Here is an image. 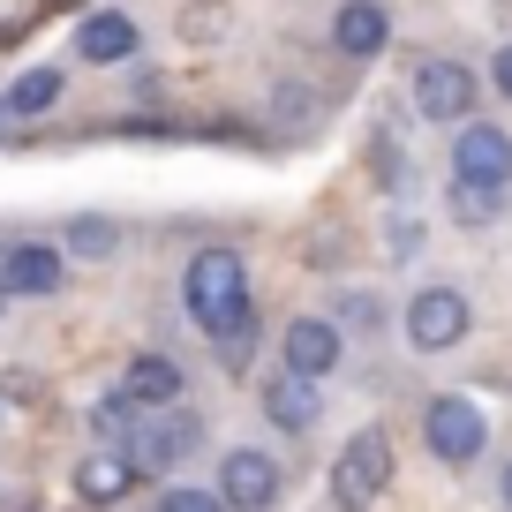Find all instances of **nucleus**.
<instances>
[{
    "mask_svg": "<svg viewBox=\"0 0 512 512\" xmlns=\"http://www.w3.org/2000/svg\"><path fill=\"white\" fill-rule=\"evenodd\" d=\"M0 144H8V106H0Z\"/></svg>",
    "mask_w": 512,
    "mask_h": 512,
    "instance_id": "nucleus-25",
    "label": "nucleus"
},
{
    "mask_svg": "<svg viewBox=\"0 0 512 512\" xmlns=\"http://www.w3.org/2000/svg\"><path fill=\"white\" fill-rule=\"evenodd\" d=\"M68 287V256L53 241H16L0 249V294H61Z\"/></svg>",
    "mask_w": 512,
    "mask_h": 512,
    "instance_id": "nucleus-9",
    "label": "nucleus"
},
{
    "mask_svg": "<svg viewBox=\"0 0 512 512\" xmlns=\"http://www.w3.org/2000/svg\"><path fill=\"white\" fill-rule=\"evenodd\" d=\"M384 482H392V437L384 430L347 437V452H339V467H332V505L339 512H369L384 497Z\"/></svg>",
    "mask_w": 512,
    "mask_h": 512,
    "instance_id": "nucleus-2",
    "label": "nucleus"
},
{
    "mask_svg": "<svg viewBox=\"0 0 512 512\" xmlns=\"http://www.w3.org/2000/svg\"><path fill=\"white\" fill-rule=\"evenodd\" d=\"M422 437H430V452L445 467H467L482 452V407L475 400H460V392H445V400H430V415H422Z\"/></svg>",
    "mask_w": 512,
    "mask_h": 512,
    "instance_id": "nucleus-4",
    "label": "nucleus"
},
{
    "mask_svg": "<svg viewBox=\"0 0 512 512\" xmlns=\"http://www.w3.org/2000/svg\"><path fill=\"white\" fill-rule=\"evenodd\" d=\"M38 8H83V0H38Z\"/></svg>",
    "mask_w": 512,
    "mask_h": 512,
    "instance_id": "nucleus-24",
    "label": "nucleus"
},
{
    "mask_svg": "<svg viewBox=\"0 0 512 512\" xmlns=\"http://www.w3.org/2000/svg\"><path fill=\"white\" fill-rule=\"evenodd\" d=\"M490 83H497V98H512V46H497V61H490Z\"/></svg>",
    "mask_w": 512,
    "mask_h": 512,
    "instance_id": "nucleus-23",
    "label": "nucleus"
},
{
    "mask_svg": "<svg viewBox=\"0 0 512 512\" xmlns=\"http://www.w3.org/2000/svg\"><path fill=\"white\" fill-rule=\"evenodd\" d=\"M505 505H512V467H505Z\"/></svg>",
    "mask_w": 512,
    "mask_h": 512,
    "instance_id": "nucleus-26",
    "label": "nucleus"
},
{
    "mask_svg": "<svg viewBox=\"0 0 512 512\" xmlns=\"http://www.w3.org/2000/svg\"><path fill=\"white\" fill-rule=\"evenodd\" d=\"M0 309H8V294H0Z\"/></svg>",
    "mask_w": 512,
    "mask_h": 512,
    "instance_id": "nucleus-27",
    "label": "nucleus"
},
{
    "mask_svg": "<svg viewBox=\"0 0 512 512\" xmlns=\"http://www.w3.org/2000/svg\"><path fill=\"white\" fill-rule=\"evenodd\" d=\"M121 392L136 407H181V362L174 354H136L128 377H121Z\"/></svg>",
    "mask_w": 512,
    "mask_h": 512,
    "instance_id": "nucleus-13",
    "label": "nucleus"
},
{
    "mask_svg": "<svg viewBox=\"0 0 512 512\" xmlns=\"http://www.w3.org/2000/svg\"><path fill=\"white\" fill-rule=\"evenodd\" d=\"M8 106V121H38V113L61 106V68H31V76H16V91L0 98Z\"/></svg>",
    "mask_w": 512,
    "mask_h": 512,
    "instance_id": "nucleus-17",
    "label": "nucleus"
},
{
    "mask_svg": "<svg viewBox=\"0 0 512 512\" xmlns=\"http://www.w3.org/2000/svg\"><path fill=\"white\" fill-rule=\"evenodd\" d=\"M264 415H272L279 430H317L324 400H317V384H309V377H272V384H264Z\"/></svg>",
    "mask_w": 512,
    "mask_h": 512,
    "instance_id": "nucleus-14",
    "label": "nucleus"
},
{
    "mask_svg": "<svg viewBox=\"0 0 512 512\" xmlns=\"http://www.w3.org/2000/svg\"><path fill=\"white\" fill-rule=\"evenodd\" d=\"M211 347H219L226 369H241V362H249V347H256V309H249V317H234L226 332H211Z\"/></svg>",
    "mask_w": 512,
    "mask_h": 512,
    "instance_id": "nucleus-20",
    "label": "nucleus"
},
{
    "mask_svg": "<svg viewBox=\"0 0 512 512\" xmlns=\"http://www.w3.org/2000/svg\"><path fill=\"white\" fill-rule=\"evenodd\" d=\"M159 512H219V497H211V490H166Z\"/></svg>",
    "mask_w": 512,
    "mask_h": 512,
    "instance_id": "nucleus-22",
    "label": "nucleus"
},
{
    "mask_svg": "<svg viewBox=\"0 0 512 512\" xmlns=\"http://www.w3.org/2000/svg\"><path fill=\"white\" fill-rule=\"evenodd\" d=\"M505 211V189H482V181H452V219L460 226H490Z\"/></svg>",
    "mask_w": 512,
    "mask_h": 512,
    "instance_id": "nucleus-18",
    "label": "nucleus"
},
{
    "mask_svg": "<svg viewBox=\"0 0 512 512\" xmlns=\"http://www.w3.org/2000/svg\"><path fill=\"white\" fill-rule=\"evenodd\" d=\"M181 31H189L196 46H211V38L226 31V8H189V16H181Z\"/></svg>",
    "mask_w": 512,
    "mask_h": 512,
    "instance_id": "nucleus-21",
    "label": "nucleus"
},
{
    "mask_svg": "<svg viewBox=\"0 0 512 512\" xmlns=\"http://www.w3.org/2000/svg\"><path fill=\"white\" fill-rule=\"evenodd\" d=\"M415 113L422 121H467L475 113V68L467 61H422L415 68Z\"/></svg>",
    "mask_w": 512,
    "mask_h": 512,
    "instance_id": "nucleus-6",
    "label": "nucleus"
},
{
    "mask_svg": "<svg viewBox=\"0 0 512 512\" xmlns=\"http://www.w3.org/2000/svg\"><path fill=\"white\" fill-rule=\"evenodd\" d=\"M467 324H475V317H467V302H460L452 287H422L415 302H407V339H415L422 354L460 347V339H467Z\"/></svg>",
    "mask_w": 512,
    "mask_h": 512,
    "instance_id": "nucleus-7",
    "label": "nucleus"
},
{
    "mask_svg": "<svg viewBox=\"0 0 512 512\" xmlns=\"http://www.w3.org/2000/svg\"><path fill=\"white\" fill-rule=\"evenodd\" d=\"M181 302H189V317L204 324V332H226L234 317H249V272H241V256L204 249L189 264V279H181Z\"/></svg>",
    "mask_w": 512,
    "mask_h": 512,
    "instance_id": "nucleus-1",
    "label": "nucleus"
},
{
    "mask_svg": "<svg viewBox=\"0 0 512 512\" xmlns=\"http://www.w3.org/2000/svg\"><path fill=\"white\" fill-rule=\"evenodd\" d=\"M136 46H144V31H136V16H121V8H98V16H83V31H76V53L98 61V68L128 61Z\"/></svg>",
    "mask_w": 512,
    "mask_h": 512,
    "instance_id": "nucleus-11",
    "label": "nucleus"
},
{
    "mask_svg": "<svg viewBox=\"0 0 512 512\" xmlns=\"http://www.w3.org/2000/svg\"><path fill=\"white\" fill-rule=\"evenodd\" d=\"M144 415H151V407H136L128 392H113V400L91 407V430H98V445H106V452H128V445H136V430H144Z\"/></svg>",
    "mask_w": 512,
    "mask_h": 512,
    "instance_id": "nucleus-16",
    "label": "nucleus"
},
{
    "mask_svg": "<svg viewBox=\"0 0 512 512\" xmlns=\"http://www.w3.org/2000/svg\"><path fill=\"white\" fill-rule=\"evenodd\" d=\"M452 181H482V189H505L512 181V136L490 121H467L460 144H452Z\"/></svg>",
    "mask_w": 512,
    "mask_h": 512,
    "instance_id": "nucleus-8",
    "label": "nucleus"
},
{
    "mask_svg": "<svg viewBox=\"0 0 512 512\" xmlns=\"http://www.w3.org/2000/svg\"><path fill=\"white\" fill-rule=\"evenodd\" d=\"M196 415H181V407H151L144 415V430H136V445L121 452L128 467H136V475H159V467H174V460H189L196 452Z\"/></svg>",
    "mask_w": 512,
    "mask_h": 512,
    "instance_id": "nucleus-3",
    "label": "nucleus"
},
{
    "mask_svg": "<svg viewBox=\"0 0 512 512\" xmlns=\"http://www.w3.org/2000/svg\"><path fill=\"white\" fill-rule=\"evenodd\" d=\"M384 38H392V16H384L377 0H354V8H339V23H332V46L347 53V61H377Z\"/></svg>",
    "mask_w": 512,
    "mask_h": 512,
    "instance_id": "nucleus-12",
    "label": "nucleus"
},
{
    "mask_svg": "<svg viewBox=\"0 0 512 512\" xmlns=\"http://www.w3.org/2000/svg\"><path fill=\"white\" fill-rule=\"evenodd\" d=\"M128 490H136V467H128L121 452H106V445L76 467V497L83 505H113V497H128Z\"/></svg>",
    "mask_w": 512,
    "mask_h": 512,
    "instance_id": "nucleus-15",
    "label": "nucleus"
},
{
    "mask_svg": "<svg viewBox=\"0 0 512 512\" xmlns=\"http://www.w3.org/2000/svg\"><path fill=\"white\" fill-rule=\"evenodd\" d=\"M0 415H8V400H0Z\"/></svg>",
    "mask_w": 512,
    "mask_h": 512,
    "instance_id": "nucleus-28",
    "label": "nucleus"
},
{
    "mask_svg": "<svg viewBox=\"0 0 512 512\" xmlns=\"http://www.w3.org/2000/svg\"><path fill=\"white\" fill-rule=\"evenodd\" d=\"M279 354H287V377H309L317 384L324 369H339V332L324 317H294L287 332H279Z\"/></svg>",
    "mask_w": 512,
    "mask_h": 512,
    "instance_id": "nucleus-10",
    "label": "nucleus"
},
{
    "mask_svg": "<svg viewBox=\"0 0 512 512\" xmlns=\"http://www.w3.org/2000/svg\"><path fill=\"white\" fill-rule=\"evenodd\" d=\"M113 241H121V234H113V219H98V211H83V219L68 226V249H61V256H106Z\"/></svg>",
    "mask_w": 512,
    "mask_h": 512,
    "instance_id": "nucleus-19",
    "label": "nucleus"
},
{
    "mask_svg": "<svg viewBox=\"0 0 512 512\" xmlns=\"http://www.w3.org/2000/svg\"><path fill=\"white\" fill-rule=\"evenodd\" d=\"M211 497H219L226 512H264V505L279 497V460H272V452L234 445V452L219 460V490H211Z\"/></svg>",
    "mask_w": 512,
    "mask_h": 512,
    "instance_id": "nucleus-5",
    "label": "nucleus"
}]
</instances>
